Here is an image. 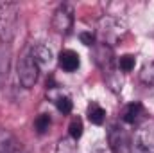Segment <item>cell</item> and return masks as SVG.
<instances>
[{"mask_svg": "<svg viewBox=\"0 0 154 153\" xmlns=\"http://www.w3.org/2000/svg\"><path fill=\"white\" fill-rule=\"evenodd\" d=\"M125 34H127V27L116 16L106 15L97 24V36L100 40V43H104V45H108L111 49L115 47L116 43H120Z\"/></svg>", "mask_w": 154, "mask_h": 153, "instance_id": "obj_1", "label": "cell"}, {"mask_svg": "<svg viewBox=\"0 0 154 153\" xmlns=\"http://www.w3.org/2000/svg\"><path fill=\"white\" fill-rule=\"evenodd\" d=\"M18 25V5L14 2H0V41L9 43Z\"/></svg>", "mask_w": 154, "mask_h": 153, "instance_id": "obj_2", "label": "cell"}, {"mask_svg": "<svg viewBox=\"0 0 154 153\" xmlns=\"http://www.w3.org/2000/svg\"><path fill=\"white\" fill-rule=\"evenodd\" d=\"M38 77H39V67L36 65V61L32 60V56L29 52L18 61V81L23 88H32L38 83Z\"/></svg>", "mask_w": 154, "mask_h": 153, "instance_id": "obj_3", "label": "cell"}, {"mask_svg": "<svg viewBox=\"0 0 154 153\" xmlns=\"http://www.w3.org/2000/svg\"><path fill=\"white\" fill-rule=\"evenodd\" d=\"M129 153H154V122L142 126L136 132Z\"/></svg>", "mask_w": 154, "mask_h": 153, "instance_id": "obj_4", "label": "cell"}, {"mask_svg": "<svg viewBox=\"0 0 154 153\" xmlns=\"http://www.w3.org/2000/svg\"><path fill=\"white\" fill-rule=\"evenodd\" d=\"M72 25H74V9L68 4L59 5L56 9L54 16H52V27H54V31L57 34L66 36L72 31Z\"/></svg>", "mask_w": 154, "mask_h": 153, "instance_id": "obj_5", "label": "cell"}, {"mask_svg": "<svg viewBox=\"0 0 154 153\" xmlns=\"http://www.w3.org/2000/svg\"><path fill=\"white\" fill-rule=\"evenodd\" d=\"M59 67L65 70V72H75L77 69L81 67V58L75 50L72 49H66V50H61L59 54Z\"/></svg>", "mask_w": 154, "mask_h": 153, "instance_id": "obj_6", "label": "cell"}, {"mask_svg": "<svg viewBox=\"0 0 154 153\" xmlns=\"http://www.w3.org/2000/svg\"><path fill=\"white\" fill-rule=\"evenodd\" d=\"M142 115H143V105L140 101H133V103L124 106L120 117H122V121L125 124H134V122H138L142 119Z\"/></svg>", "mask_w": 154, "mask_h": 153, "instance_id": "obj_7", "label": "cell"}, {"mask_svg": "<svg viewBox=\"0 0 154 153\" xmlns=\"http://www.w3.org/2000/svg\"><path fill=\"white\" fill-rule=\"evenodd\" d=\"M31 56H32V60L36 61V65L39 69L50 65V61H52V50L45 45H34L31 49Z\"/></svg>", "mask_w": 154, "mask_h": 153, "instance_id": "obj_8", "label": "cell"}, {"mask_svg": "<svg viewBox=\"0 0 154 153\" xmlns=\"http://www.w3.org/2000/svg\"><path fill=\"white\" fill-rule=\"evenodd\" d=\"M20 148L16 137L9 130H0V153H14Z\"/></svg>", "mask_w": 154, "mask_h": 153, "instance_id": "obj_9", "label": "cell"}, {"mask_svg": "<svg viewBox=\"0 0 154 153\" xmlns=\"http://www.w3.org/2000/svg\"><path fill=\"white\" fill-rule=\"evenodd\" d=\"M86 115H88V121H90L91 124H97V126H100V124L106 121V110H104L99 103H90Z\"/></svg>", "mask_w": 154, "mask_h": 153, "instance_id": "obj_10", "label": "cell"}, {"mask_svg": "<svg viewBox=\"0 0 154 153\" xmlns=\"http://www.w3.org/2000/svg\"><path fill=\"white\" fill-rule=\"evenodd\" d=\"M9 58H11V52H9V47L4 43L0 47V86L4 85L5 77H7V70H9Z\"/></svg>", "mask_w": 154, "mask_h": 153, "instance_id": "obj_11", "label": "cell"}, {"mask_svg": "<svg viewBox=\"0 0 154 153\" xmlns=\"http://www.w3.org/2000/svg\"><path fill=\"white\" fill-rule=\"evenodd\" d=\"M50 124H52V119L48 114H39L34 119V130L38 135H45L48 130H50Z\"/></svg>", "mask_w": 154, "mask_h": 153, "instance_id": "obj_12", "label": "cell"}, {"mask_svg": "<svg viewBox=\"0 0 154 153\" xmlns=\"http://www.w3.org/2000/svg\"><path fill=\"white\" fill-rule=\"evenodd\" d=\"M140 81L145 86H154V61L145 63L140 70Z\"/></svg>", "mask_w": 154, "mask_h": 153, "instance_id": "obj_13", "label": "cell"}, {"mask_svg": "<svg viewBox=\"0 0 154 153\" xmlns=\"http://www.w3.org/2000/svg\"><path fill=\"white\" fill-rule=\"evenodd\" d=\"M118 70H122L124 74H127V72H131L133 69H134V65H136V58L133 56V54H124V56H120L118 58Z\"/></svg>", "mask_w": 154, "mask_h": 153, "instance_id": "obj_14", "label": "cell"}, {"mask_svg": "<svg viewBox=\"0 0 154 153\" xmlns=\"http://www.w3.org/2000/svg\"><path fill=\"white\" fill-rule=\"evenodd\" d=\"M54 103H56V108H57L63 115L70 114L72 108H74V103H72L70 96H57V97L54 99Z\"/></svg>", "mask_w": 154, "mask_h": 153, "instance_id": "obj_15", "label": "cell"}, {"mask_svg": "<svg viewBox=\"0 0 154 153\" xmlns=\"http://www.w3.org/2000/svg\"><path fill=\"white\" fill-rule=\"evenodd\" d=\"M82 130H84V126H82V121H81V117H74L72 121H70V126H68V135H70V139H81L82 137Z\"/></svg>", "mask_w": 154, "mask_h": 153, "instance_id": "obj_16", "label": "cell"}, {"mask_svg": "<svg viewBox=\"0 0 154 153\" xmlns=\"http://www.w3.org/2000/svg\"><path fill=\"white\" fill-rule=\"evenodd\" d=\"M122 141H124V132H122V128L111 126V130H109V148L115 151L116 148H118V144H122Z\"/></svg>", "mask_w": 154, "mask_h": 153, "instance_id": "obj_17", "label": "cell"}, {"mask_svg": "<svg viewBox=\"0 0 154 153\" xmlns=\"http://www.w3.org/2000/svg\"><path fill=\"white\" fill-rule=\"evenodd\" d=\"M75 141L74 139H61L59 142H57V150L56 153H77V146L74 144Z\"/></svg>", "mask_w": 154, "mask_h": 153, "instance_id": "obj_18", "label": "cell"}, {"mask_svg": "<svg viewBox=\"0 0 154 153\" xmlns=\"http://www.w3.org/2000/svg\"><path fill=\"white\" fill-rule=\"evenodd\" d=\"M79 38H81V41H82L86 47H95V45H97V36H95L93 33H81Z\"/></svg>", "mask_w": 154, "mask_h": 153, "instance_id": "obj_19", "label": "cell"}, {"mask_svg": "<svg viewBox=\"0 0 154 153\" xmlns=\"http://www.w3.org/2000/svg\"><path fill=\"white\" fill-rule=\"evenodd\" d=\"M91 153H115V151H113L109 146H95Z\"/></svg>", "mask_w": 154, "mask_h": 153, "instance_id": "obj_20", "label": "cell"}, {"mask_svg": "<svg viewBox=\"0 0 154 153\" xmlns=\"http://www.w3.org/2000/svg\"><path fill=\"white\" fill-rule=\"evenodd\" d=\"M14 153H27V151H23V150H22V146H20V148H18V150H16Z\"/></svg>", "mask_w": 154, "mask_h": 153, "instance_id": "obj_21", "label": "cell"}]
</instances>
